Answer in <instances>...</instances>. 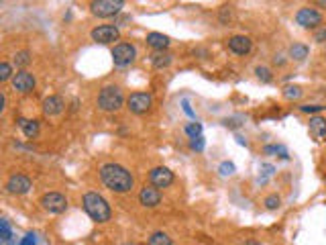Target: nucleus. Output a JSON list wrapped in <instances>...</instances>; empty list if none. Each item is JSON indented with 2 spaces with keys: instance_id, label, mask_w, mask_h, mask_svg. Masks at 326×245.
<instances>
[{
  "instance_id": "nucleus-14",
  "label": "nucleus",
  "mask_w": 326,
  "mask_h": 245,
  "mask_svg": "<svg viewBox=\"0 0 326 245\" xmlns=\"http://www.w3.org/2000/svg\"><path fill=\"white\" fill-rule=\"evenodd\" d=\"M139 202L147 208H155L159 202H161V192L155 188V186H145L141 188L139 192Z\"/></svg>"
},
{
  "instance_id": "nucleus-2",
  "label": "nucleus",
  "mask_w": 326,
  "mask_h": 245,
  "mask_svg": "<svg viewBox=\"0 0 326 245\" xmlns=\"http://www.w3.org/2000/svg\"><path fill=\"white\" fill-rule=\"evenodd\" d=\"M82 204H84V211L88 213V217L96 223H106L112 217V208L108 200L98 192H86L84 198H82Z\"/></svg>"
},
{
  "instance_id": "nucleus-4",
  "label": "nucleus",
  "mask_w": 326,
  "mask_h": 245,
  "mask_svg": "<svg viewBox=\"0 0 326 245\" xmlns=\"http://www.w3.org/2000/svg\"><path fill=\"white\" fill-rule=\"evenodd\" d=\"M123 7H125L123 0H94L90 5V11L100 19H108V17H116L123 11Z\"/></svg>"
},
{
  "instance_id": "nucleus-24",
  "label": "nucleus",
  "mask_w": 326,
  "mask_h": 245,
  "mask_svg": "<svg viewBox=\"0 0 326 245\" xmlns=\"http://www.w3.org/2000/svg\"><path fill=\"white\" fill-rule=\"evenodd\" d=\"M255 74H257V78L263 82V84H269V82L273 80V76H271V69L269 67H265V65H259V67H255Z\"/></svg>"
},
{
  "instance_id": "nucleus-7",
  "label": "nucleus",
  "mask_w": 326,
  "mask_h": 245,
  "mask_svg": "<svg viewBox=\"0 0 326 245\" xmlns=\"http://www.w3.org/2000/svg\"><path fill=\"white\" fill-rule=\"evenodd\" d=\"M41 206L51 215H61L67 211V198L59 192H47L41 196Z\"/></svg>"
},
{
  "instance_id": "nucleus-25",
  "label": "nucleus",
  "mask_w": 326,
  "mask_h": 245,
  "mask_svg": "<svg viewBox=\"0 0 326 245\" xmlns=\"http://www.w3.org/2000/svg\"><path fill=\"white\" fill-rule=\"evenodd\" d=\"M186 135H188L190 139L202 137V125H200V123H188V125H186Z\"/></svg>"
},
{
  "instance_id": "nucleus-1",
  "label": "nucleus",
  "mask_w": 326,
  "mask_h": 245,
  "mask_svg": "<svg viewBox=\"0 0 326 245\" xmlns=\"http://www.w3.org/2000/svg\"><path fill=\"white\" fill-rule=\"evenodd\" d=\"M100 180L104 182V186L108 190L118 192V194L131 192L133 186H135L133 174L125 166L114 163V161H108V163H104V166H100Z\"/></svg>"
},
{
  "instance_id": "nucleus-20",
  "label": "nucleus",
  "mask_w": 326,
  "mask_h": 245,
  "mask_svg": "<svg viewBox=\"0 0 326 245\" xmlns=\"http://www.w3.org/2000/svg\"><path fill=\"white\" fill-rule=\"evenodd\" d=\"M310 55V47L306 45V43H294L292 47H290V57L294 59V61H304L306 57Z\"/></svg>"
},
{
  "instance_id": "nucleus-5",
  "label": "nucleus",
  "mask_w": 326,
  "mask_h": 245,
  "mask_svg": "<svg viewBox=\"0 0 326 245\" xmlns=\"http://www.w3.org/2000/svg\"><path fill=\"white\" fill-rule=\"evenodd\" d=\"M137 59V49L131 43H116L112 49V61L116 67H129Z\"/></svg>"
},
{
  "instance_id": "nucleus-12",
  "label": "nucleus",
  "mask_w": 326,
  "mask_h": 245,
  "mask_svg": "<svg viewBox=\"0 0 326 245\" xmlns=\"http://www.w3.org/2000/svg\"><path fill=\"white\" fill-rule=\"evenodd\" d=\"M7 192L9 194H27L31 188H33V182L29 176L25 174H13L9 180H7Z\"/></svg>"
},
{
  "instance_id": "nucleus-30",
  "label": "nucleus",
  "mask_w": 326,
  "mask_h": 245,
  "mask_svg": "<svg viewBox=\"0 0 326 245\" xmlns=\"http://www.w3.org/2000/svg\"><path fill=\"white\" fill-rule=\"evenodd\" d=\"M298 109H300V113H306V115H314L316 117V113H322L326 107H322V104H302Z\"/></svg>"
},
{
  "instance_id": "nucleus-13",
  "label": "nucleus",
  "mask_w": 326,
  "mask_h": 245,
  "mask_svg": "<svg viewBox=\"0 0 326 245\" xmlns=\"http://www.w3.org/2000/svg\"><path fill=\"white\" fill-rule=\"evenodd\" d=\"M228 49L234 55H247L253 49V41L247 35H234V37L228 39Z\"/></svg>"
},
{
  "instance_id": "nucleus-6",
  "label": "nucleus",
  "mask_w": 326,
  "mask_h": 245,
  "mask_svg": "<svg viewBox=\"0 0 326 245\" xmlns=\"http://www.w3.org/2000/svg\"><path fill=\"white\" fill-rule=\"evenodd\" d=\"M324 17L320 11L312 9V7H304L296 13V23L302 27V29H318L322 25Z\"/></svg>"
},
{
  "instance_id": "nucleus-23",
  "label": "nucleus",
  "mask_w": 326,
  "mask_h": 245,
  "mask_svg": "<svg viewBox=\"0 0 326 245\" xmlns=\"http://www.w3.org/2000/svg\"><path fill=\"white\" fill-rule=\"evenodd\" d=\"M149 245H174L172 237L163 231H155L151 237H149Z\"/></svg>"
},
{
  "instance_id": "nucleus-19",
  "label": "nucleus",
  "mask_w": 326,
  "mask_h": 245,
  "mask_svg": "<svg viewBox=\"0 0 326 245\" xmlns=\"http://www.w3.org/2000/svg\"><path fill=\"white\" fill-rule=\"evenodd\" d=\"M151 63L155 69H166L172 65V55L168 51H157L155 55H151Z\"/></svg>"
},
{
  "instance_id": "nucleus-11",
  "label": "nucleus",
  "mask_w": 326,
  "mask_h": 245,
  "mask_svg": "<svg viewBox=\"0 0 326 245\" xmlns=\"http://www.w3.org/2000/svg\"><path fill=\"white\" fill-rule=\"evenodd\" d=\"M149 180H151V186H155L157 190L159 188H170L174 184V172L166 166H159V168H153L149 172Z\"/></svg>"
},
{
  "instance_id": "nucleus-36",
  "label": "nucleus",
  "mask_w": 326,
  "mask_h": 245,
  "mask_svg": "<svg viewBox=\"0 0 326 245\" xmlns=\"http://www.w3.org/2000/svg\"><path fill=\"white\" fill-rule=\"evenodd\" d=\"M261 170H263V174H265V176H271V174L275 172V168H273V166H269V163H261Z\"/></svg>"
},
{
  "instance_id": "nucleus-18",
  "label": "nucleus",
  "mask_w": 326,
  "mask_h": 245,
  "mask_svg": "<svg viewBox=\"0 0 326 245\" xmlns=\"http://www.w3.org/2000/svg\"><path fill=\"white\" fill-rule=\"evenodd\" d=\"M19 127H21V131L25 133L27 139H37V135H39V121H33V119H19Z\"/></svg>"
},
{
  "instance_id": "nucleus-39",
  "label": "nucleus",
  "mask_w": 326,
  "mask_h": 245,
  "mask_svg": "<svg viewBox=\"0 0 326 245\" xmlns=\"http://www.w3.org/2000/svg\"><path fill=\"white\" fill-rule=\"evenodd\" d=\"M129 245H135V243H129Z\"/></svg>"
},
{
  "instance_id": "nucleus-17",
  "label": "nucleus",
  "mask_w": 326,
  "mask_h": 245,
  "mask_svg": "<svg viewBox=\"0 0 326 245\" xmlns=\"http://www.w3.org/2000/svg\"><path fill=\"white\" fill-rule=\"evenodd\" d=\"M147 45H149V47H153L155 51H166V49L170 47V37H168V35H163V33L153 31V33H149V35H147Z\"/></svg>"
},
{
  "instance_id": "nucleus-3",
  "label": "nucleus",
  "mask_w": 326,
  "mask_h": 245,
  "mask_svg": "<svg viewBox=\"0 0 326 245\" xmlns=\"http://www.w3.org/2000/svg\"><path fill=\"white\" fill-rule=\"evenodd\" d=\"M96 102H98V109H100V111H104V113H116V111H120L123 104H125V94H123V90H120L118 86L108 84V86H104V88L100 90Z\"/></svg>"
},
{
  "instance_id": "nucleus-9",
  "label": "nucleus",
  "mask_w": 326,
  "mask_h": 245,
  "mask_svg": "<svg viewBox=\"0 0 326 245\" xmlns=\"http://www.w3.org/2000/svg\"><path fill=\"white\" fill-rule=\"evenodd\" d=\"M35 86H37V80H35V76L31 72L21 69V72L15 74V78H13V90H17L21 94H29V92L35 90Z\"/></svg>"
},
{
  "instance_id": "nucleus-32",
  "label": "nucleus",
  "mask_w": 326,
  "mask_h": 245,
  "mask_svg": "<svg viewBox=\"0 0 326 245\" xmlns=\"http://www.w3.org/2000/svg\"><path fill=\"white\" fill-rule=\"evenodd\" d=\"M204 145H206L204 137H196V139H192V141H190V147H192L194 151H202V149H204Z\"/></svg>"
},
{
  "instance_id": "nucleus-31",
  "label": "nucleus",
  "mask_w": 326,
  "mask_h": 245,
  "mask_svg": "<svg viewBox=\"0 0 326 245\" xmlns=\"http://www.w3.org/2000/svg\"><path fill=\"white\" fill-rule=\"evenodd\" d=\"M234 170H236V168H234V163H232V161H222V163H220V168H218V172H220L222 176H232V174H234Z\"/></svg>"
},
{
  "instance_id": "nucleus-15",
  "label": "nucleus",
  "mask_w": 326,
  "mask_h": 245,
  "mask_svg": "<svg viewBox=\"0 0 326 245\" xmlns=\"http://www.w3.org/2000/svg\"><path fill=\"white\" fill-rule=\"evenodd\" d=\"M63 109H65V102H63V98L57 96V94L47 96V98L43 100V113H45L47 117H57V115L63 113Z\"/></svg>"
},
{
  "instance_id": "nucleus-37",
  "label": "nucleus",
  "mask_w": 326,
  "mask_h": 245,
  "mask_svg": "<svg viewBox=\"0 0 326 245\" xmlns=\"http://www.w3.org/2000/svg\"><path fill=\"white\" fill-rule=\"evenodd\" d=\"M273 63H275V65H283V63H286L283 55H275V57H273Z\"/></svg>"
},
{
  "instance_id": "nucleus-38",
  "label": "nucleus",
  "mask_w": 326,
  "mask_h": 245,
  "mask_svg": "<svg viewBox=\"0 0 326 245\" xmlns=\"http://www.w3.org/2000/svg\"><path fill=\"white\" fill-rule=\"evenodd\" d=\"M240 245H261L259 241H253V239H249V241H244V243H240Z\"/></svg>"
},
{
  "instance_id": "nucleus-28",
  "label": "nucleus",
  "mask_w": 326,
  "mask_h": 245,
  "mask_svg": "<svg viewBox=\"0 0 326 245\" xmlns=\"http://www.w3.org/2000/svg\"><path fill=\"white\" fill-rule=\"evenodd\" d=\"M15 63H17V67L29 65V63H31V53H29V51H19V53L15 55Z\"/></svg>"
},
{
  "instance_id": "nucleus-10",
  "label": "nucleus",
  "mask_w": 326,
  "mask_h": 245,
  "mask_svg": "<svg viewBox=\"0 0 326 245\" xmlns=\"http://www.w3.org/2000/svg\"><path fill=\"white\" fill-rule=\"evenodd\" d=\"M90 37H92V41L106 45V43H114V41H118L120 31H118V27H114V25H100V27L92 29Z\"/></svg>"
},
{
  "instance_id": "nucleus-8",
  "label": "nucleus",
  "mask_w": 326,
  "mask_h": 245,
  "mask_svg": "<svg viewBox=\"0 0 326 245\" xmlns=\"http://www.w3.org/2000/svg\"><path fill=\"white\" fill-rule=\"evenodd\" d=\"M153 104V98L149 92H133L127 100V109L135 115H145Z\"/></svg>"
},
{
  "instance_id": "nucleus-34",
  "label": "nucleus",
  "mask_w": 326,
  "mask_h": 245,
  "mask_svg": "<svg viewBox=\"0 0 326 245\" xmlns=\"http://www.w3.org/2000/svg\"><path fill=\"white\" fill-rule=\"evenodd\" d=\"M19 245H37V235H35V233H27V235L21 239Z\"/></svg>"
},
{
  "instance_id": "nucleus-29",
  "label": "nucleus",
  "mask_w": 326,
  "mask_h": 245,
  "mask_svg": "<svg viewBox=\"0 0 326 245\" xmlns=\"http://www.w3.org/2000/svg\"><path fill=\"white\" fill-rule=\"evenodd\" d=\"M283 96H286L288 100H296V98L302 96V88H300V86H286V88H283Z\"/></svg>"
},
{
  "instance_id": "nucleus-26",
  "label": "nucleus",
  "mask_w": 326,
  "mask_h": 245,
  "mask_svg": "<svg viewBox=\"0 0 326 245\" xmlns=\"http://www.w3.org/2000/svg\"><path fill=\"white\" fill-rule=\"evenodd\" d=\"M263 204H265L267 211H277V208L281 206V198H279L277 194H269V196L263 200Z\"/></svg>"
},
{
  "instance_id": "nucleus-35",
  "label": "nucleus",
  "mask_w": 326,
  "mask_h": 245,
  "mask_svg": "<svg viewBox=\"0 0 326 245\" xmlns=\"http://www.w3.org/2000/svg\"><path fill=\"white\" fill-rule=\"evenodd\" d=\"M182 107H184V113H186L188 117L196 119V115H194V111H192V107H190V102H188V100H182Z\"/></svg>"
},
{
  "instance_id": "nucleus-33",
  "label": "nucleus",
  "mask_w": 326,
  "mask_h": 245,
  "mask_svg": "<svg viewBox=\"0 0 326 245\" xmlns=\"http://www.w3.org/2000/svg\"><path fill=\"white\" fill-rule=\"evenodd\" d=\"M314 41H316V43H326V27L316 29V33H314Z\"/></svg>"
},
{
  "instance_id": "nucleus-21",
  "label": "nucleus",
  "mask_w": 326,
  "mask_h": 245,
  "mask_svg": "<svg viewBox=\"0 0 326 245\" xmlns=\"http://www.w3.org/2000/svg\"><path fill=\"white\" fill-rule=\"evenodd\" d=\"M263 153L265 155H275L279 159H290V153H288V147L286 145H279V143H267L263 147Z\"/></svg>"
},
{
  "instance_id": "nucleus-22",
  "label": "nucleus",
  "mask_w": 326,
  "mask_h": 245,
  "mask_svg": "<svg viewBox=\"0 0 326 245\" xmlns=\"http://www.w3.org/2000/svg\"><path fill=\"white\" fill-rule=\"evenodd\" d=\"M0 231H3V243H7V245H13V243H17V241L13 239L11 223H9V219H7V217H3V219H0Z\"/></svg>"
},
{
  "instance_id": "nucleus-16",
  "label": "nucleus",
  "mask_w": 326,
  "mask_h": 245,
  "mask_svg": "<svg viewBox=\"0 0 326 245\" xmlns=\"http://www.w3.org/2000/svg\"><path fill=\"white\" fill-rule=\"evenodd\" d=\"M308 131L312 135L314 141H322L326 137V119L316 115V117H310V123H308Z\"/></svg>"
},
{
  "instance_id": "nucleus-27",
  "label": "nucleus",
  "mask_w": 326,
  "mask_h": 245,
  "mask_svg": "<svg viewBox=\"0 0 326 245\" xmlns=\"http://www.w3.org/2000/svg\"><path fill=\"white\" fill-rule=\"evenodd\" d=\"M11 78H15L13 76V67H11V63L3 61V63H0V82H9Z\"/></svg>"
}]
</instances>
